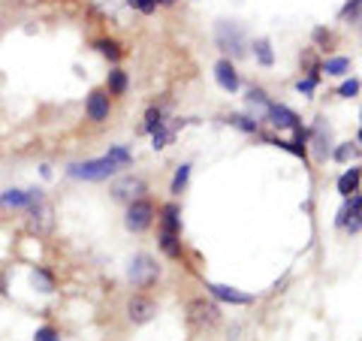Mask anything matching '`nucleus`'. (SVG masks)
<instances>
[{
    "instance_id": "obj_1",
    "label": "nucleus",
    "mask_w": 362,
    "mask_h": 341,
    "mask_svg": "<svg viewBox=\"0 0 362 341\" xmlns=\"http://www.w3.org/2000/svg\"><path fill=\"white\" fill-rule=\"evenodd\" d=\"M214 42H218L221 52L230 54V61L247 54L245 30H242V25H235V21H218V28H214Z\"/></svg>"
},
{
    "instance_id": "obj_2",
    "label": "nucleus",
    "mask_w": 362,
    "mask_h": 341,
    "mask_svg": "<svg viewBox=\"0 0 362 341\" xmlns=\"http://www.w3.org/2000/svg\"><path fill=\"white\" fill-rule=\"evenodd\" d=\"M154 218H157V209H154L151 200L139 197V200H130V202H127V214H124V224H127L130 233H145V230H151Z\"/></svg>"
},
{
    "instance_id": "obj_3",
    "label": "nucleus",
    "mask_w": 362,
    "mask_h": 341,
    "mask_svg": "<svg viewBox=\"0 0 362 341\" xmlns=\"http://www.w3.org/2000/svg\"><path fill=\"white\" fill-rule=\"evenodd\" d=\"M115 169H121L115 161H109V157H97V161L73 163L70 169H66V175L78 178V181H106L109 175H115Z\"/></svg>"
},
{
    "instance_id": "obj_4",
    "label": "nucleus",
    "mask_w": 362,
    "mask_h": 341,
    "mask_svg": "<svg viewBox=\"0 0 362 341\" xmlns=\"http://www.w3.org/2000/svg\"><path fill=\"white\" fill-rule=\"evenodd\" d=\"M127 275L133 281V287L148 290L151 284H157V278H160V266H157V260L151 254H136L130 269H127Z\"/></svg>"
},
{
    "instance_id": "obj_5",
    "label": "nucleus",
    "mask_w": 362,
    "mask_h": 341,
    "mask_svg": "<svg viewBox=\"0 0 362 341\" xmlns=\"http://www.w3.org/2000/svg\"><path fill=\"white\" fill-rule=\"evenodd\" d=\"M221 320V308L214 302H209V299H190L187 302V323L194 326V329H209V326H214Z\"/></svg>"
},
{
    "instance_id": "obj_6",
    "label": "nucleus",
    "mask_w": 362,
    "mask_h": 341,
    "mask_svg": "<svg viewBox=\"0 0 362 341\" xmlns=\"http://www.w3.org/2000/svg\"><path fill=\"white\" fill-rule=\"evenodd\" d=\"M154 314H157V302H154L151 296H145V293H136V296H130V302H127V317H130V323L145 326V323L154 320Z\"/></svg>"
},
{
    "instance_id": "obj_7",
    "label": "nucleus",
    "mask_w": 362,
    "mask_h": 341,
    "mask_svg": "<svg viewBox=\"0 0 362 341\" xmlns=\"http://www.w3.org/2000/svg\"><path fill=\"white\" fill-rule=\"evenodd\" d=\"M85 112H88V118L94 121V124H103L109 118V112H112V97L106 94V88H94L88 94V103H85Z\"/></svg>"
},
{
    "instance_id": "obj_8",
    "label": "nucleus",
    "mask_w": 362,
    "mask_h": 341,
    "mask_svg": "<svg viewBox=\"0 0 362 341\" xmlns=\"http://www.w3.org/2000/svg\"><path fill=\"white\" fill-rule=\"evenodd\" d=\"M145 190H148L145 178H139V175H124V178H118L115 185H112V197L121 200V202H130V200H139Z\"/></svg>"
},
{
    "instance_id": "obj_9",
    "label": "nucleus",
    "mask_w": 362,
    "mask_h": 341,
    "mask_svg": "<svg viewBox=\"0 0 362 341\" xmlns=\"http://www.w3.org/2000/svg\"><path fill=\"white\" fill-rule=\"evenodd\" d=\"M263 118L272 124V127H278V130H299V127H302L296 112L287 109V106H281V103H272V106L266 109Z\"/></svg>"
},
{
    "instance_id": "obj_10",
    "label": "nucleus",
    "mask_w": 362,
    "mask_h": 341,
    "mask_svg": "<svg viewBox=\"0 0 362 341\" xmlns=\"http://www.w3.org/2000/svg\"><path fill=\"white\" fill-rule=\"evenodd\" d=\"M214 82H218L223 91H230V94H235V91L242 88L239 70H235V64L230 58H221L218 64H214Z\"/></svg>"
},
{
    "instance_id": "obj_11",
    "label": "nucleus",
    "mask_w": 362,
    "mask_h": 341,
    "mask_svg": "<svg viewBox=\"0 0 362 341\" xmlns=\"http://www.w3.org/2000/svg\"><path fill=\"white\" fill-rule=\"evenodd\" d=\"M37 200H42V190H6L0 193V209H30Z\"/></svg>"
},
{
    "instance_id": "obj_12",
    "label": "nucleus",
    "mask_w": 362,
    "mask_h": 341,
    "mask_svg": "<svg viewBox=\"0 0 362 341\" xmlns=\"http://www.w3.org/2000/svg\"><path fill=\"white\" fill-rule=\"evenodd\" d=\"M206 290L211 293L214 299H221V302H230V305H251L254 296L251 293H242V290H235V287H226V284H206Z\"/></svg>"
},
{
    "instance_id": "obj_13",
    "label": "nucleus",
    "mask_w": 362,
    "mask_h": 341,
    "mask_svg": "<svg viewBox=\"0 0 362 341\" xmlns=\"http://www.w3.org/2000/svg\"><path fill=\"white\" fill-rule=\"evenodd\" d=\"M308 142L314 145V157H317V161H326V157L332 154V149H329V127H326L323 118H317L314 133L308 136Z\"/></svg>"
},
{
    "instance_id": "obj_14",
    "label": "nucleus",
    "mask_w": 362,
    "mask_h": 341,
    "mask_svg": "<svg viewBox=\"0 0 362 341\" xmlns=\"http://www.w3.org/2000/svg\"><path fill=\"white\" fill-rule=\"evenodd\" d=\"M160 233H175L181 236V209L175 202H166L160 209Z\"/></svg>"
},
{
    "instance_id": "obj_15",
    "label": "nucleus",
    "mask_w": 362,
    "mask_h": 341,
    "mask_svg": "<svg viewBox=\"0 0 362 341\" xmlns=\"http://www.w3.org/2000/svg\"><path fill=\"white\" fill-rule=\"evenodd\" d=\"M30 214H33V230H40V233H45V230H52V206L45 200H37L30 206Z\"/></svg>"
},
{
    "instance_id": "obj_16",
    "label": "nucleus",
    "mask_w": 362,
    "mask_h": 341,
    "mask_svg": "<svg viewBox=\"0 0 362 341\" xmlns=\"http://www.w3.org/2000/svg\"><path fill=\"white\" fill-rule=\"evenodd\" d=\"M106 94L109 97H124L127 94V73L118 70V67L106 76Z\"/></svg>"
},
{
    "instance_id": "obj_17",
    "label": "nucleus",
    "mask_w": 362,
    "mask_h": 341,
    "mask_svg": "<svg viewBox=\"0 0 362 341\" xmlns=\"http://www.w3.org/2000/svg\"><path fill=\"white\" fill-rule=\"evenodd\" d=\"M356 190H359V166H350L347 173L338 178V193L347 200V197H354Z\"/></svg>"
},
{
    "instance_id": "obj_18",
    "label": "nucleus",
    "mask_w": 362,
    "mask_h": 341,
    "mask_svg": "<svg viewBox=\"0 0 362 341\" xmlns=\"http://www.w3.org/2000/svg\"><path fill=\"white\" fill-rule=\"evenodd\" d=\"M94 49L103 54V58H109V61H121V58H124V49H121V42H118V40L103 37V40H97V42H94Z\"/></svg>"
},
{
    "instance_id": "obj_19",
    "label": "nucleus",
    "mask_w": 362,
    "mask_h": 341,
    "mask_svg": "<svg viewBox=\"0 0 362 341\" xmlns=\"http://www.w3.org/2000/svg\"><path fill=\"white\" fill-rule=\"evenodd\" d=\"M160 251L169 257V260H181V236L175 233H160Z\"/></svg>"
},
{
    "instance_id": "obj_20",
    "label": "nucleus",
    "mask_w": 362,
    "mask_h": 341,
    "mask_svg": "<svg viewBox=\"0 0 362 341\" xmlns=\"http://www.w3.org/2000/svg\"><path fill=\"white\" fill-rule=\"evenodd\" d=\"M251 49H254V58H257L259 64H263V67H272V64H275V54H272V42H269L266 37L254 40Z\"/></svg>"
},
{
    "instance_id": "obj_21",
    "label": "nucleus",
    "mask_w": 362,
    "mask_h": 341,
    "mask_svg": "<svg viewBox=\"0 0 362 341\" xmlns=\"http://www.w3.org/2000/svg\"><path fill=\"white\" fill-rule=\"evenodd\" d=\"M320 73H326V76H347L350 73V58H326L320 64Z\"/></svg>"
},
{
    "instance_id": "obj_22",
    "label": "nucleus",
    "mask_w": 362,
    "mask_h": 341,
    "mask_svg": "<svg viewBox=\"0 0 362 341\" xmlns=\"http://www.w3.org/2000/svg\"><path fill=\"white\" fill-rule=\"evenodd\" d=\"M30 284H33V287H37L40 293H54V278H52L45 269H33Z\"/></svg>"
},
{
    "instance_id": "obj_23",
    "label": "nucleus",
    "mask_w": 362,
    "mask_h": 341,
    "mask_svg": "<svg viewBox=\"0 0 362 341\" xmlns=\"http://www.w3.org/2000/svg\"><path fill=\"white\" fill-rule=\"evenodd\" d=\"M187 181H190V163H181L175 169V178H173V193H175V197H178V193H185Z\"/></svg>"
},
{
    "instance_id": "obj_24",
    "label": "nucleus",
    "mask_w": 362,
    "mask_h": 341,
    "mask_svg": "<svg viewBox=\"0 0 362 341\" xmlns=\"http://www.w3.org/2000/svg\"><path fill=\"white\" fill-rule=\"evenodd\" d=\"M247 103H251V106H257L259 112H263V115H266V109L272 106V100L266 97V91L263 88H251V91H247Z\"/></svg>"
},
{
    "instance_id": "obj_25",
    "label": "nucleus",
    "mask_w": 362,
    "mask_h": 341,
    "mask_svg": "<svg viewBox=\"0 0 362 341\" xmlns=\"http://www.w3.org/2000/svg\"><path fill=\"white\" fill-rule=\"evenodd\" d=\"M127 4H130L133 9H139V13H145V16H151L157 6H169L173 0H127Z\"/></svg>"
},
{
    "instance_id": "obj_26",
    "label": "nucleus",
    "mask_w": 362,
    "mask_h": 341,
    "mask_svg": "<svg viewBox=\"0 0 362 341\" xmlns=\"http://www.w3.org/2000/svg\"><path fill=\"white\" fill-rule=\"evenodd\" d=\"M226 121H230L233 127H239L242 133H259V124L254 118H247V115H230Z\"/></svg>"
},
{
    "instance_id": "obj_27",
    "label": "nucleus",
    "mask_w": 362,
    "mask_h": 341,
    "mask_svg": "<svg viewBox=\"0 0 362 341\" xmlns=\"http://www.w3.org/2000/svg\"><path fill=\"white\" fill-rule=\"evenodd\" d=\"M157 127H163V112L160 109H157V106H151L148 112H145V133H154Z\"/></svg>"
},
{
    "instance_id": "obj_28",
    "label": "nucleus",
    "mask_w": 362,
    "mask_h": 341,
    "mask_svg": "<svg viewBox=\"0 0 362 341\" xmlns=\"http://www.w3.org/2000/svg\"><path fill=\"white\" fill-rule=\"evenodd\" d=\"M106 157H109V161H115L118 166H130V163H133V154L124 149V145H112Z\"/></svg>"
},
{
    "instance_id": "obj_29",
    "label": "nucleus",
    "mask_w": 362,
    "mask_h": 341,
    "mask_svg": "<svg viewBox=\"0 0 362 341\" xmlns=\"http://www.w3.org/2000/svg\"><path fill=\"white\" fill-rule=\"evenodd\" d=\"M356 145H359V142H354V145H350V142H344V145H338V149H335V151H332L329 157H335V161H338V163H347V161H350V157H354V154L359 151V149H356Z\"/></svg>"
},
{
    "instance_id": "obj_30",
    "label": "nucleus",
    "mask_w": 362,
    "mask_h": 341,
    "mask_svg": "<svg viewBox=\"0 0 362 341\" xmlns=\"http://www.w3.org/2000/svg\"><path fill=\"white\" fill-rule=\"evenodd\" d=\"M33 341H61V333L54 326H40L37 333H33Z\"/></svg>"
},
{
    "instance_id": "obj_31",
    "label": "nucleus",
    "mask_w": 362,
    "mask_h": 341,
    "mask_svg": "<svg viewBox=\"0 0 362 341\" xmlns=\"http://www.w3.org/2000/svg\"><path fill=\"white\" fill-rule=\"evenodd\" d=\"M356 94H359V79H347V82L338 88V97H344V100L356 97Z\"/></svg>"
},
{
    "instance_id": "obj_32",
    "label": "nucleus",
    "mask_w": 362,
    "mask_h": 341,
    "mask_svg": "<svg viewBox=\"0 0 362 341\" xmlns=\"http://www.w3.org/2000/svg\"><path fill=\"white\" fill-rule=\"evenodd\" d=\"M341 18L359 21V0H347V4H344V9H341Z\"/></svg>"
},
{
    "instance_id": "obj_33",
    "label": "nucleus",
    "mask_w": 362,
    "mask_h": 341,
    "mask_svg": "<svg viewBox=\"0 0 362 341\" xmlns=\"http://www.w3.org/2000/svg\"><path fill=\"white\" fill-rule=\"evenodd\" d=\"M169 136H173V133H169L166 127H157V130L151 133V139H154V149H166V142H169Z\"/></svg>"
},
{
    "instance_id": "obj_34",
    "label": "nucleus",
    "mask_w": 362,
    "mask_h": 341,
    "mask_svg": "<svg viewBox=\"0 0 362 341\" xmlns=\"http://www.w3.org/2000/svg\"><path fill=\"white\" fill-rule=\"evenodd\" d=\"M314 88H317V79H299V82H296V91H299V94H314Z\"/></svg>"
},
{
    "instance_id": "obj_35",
    "label": "nucleus",
    "mask_w": 362,
    "mask_h": 341,
    "mask_svg": "<svg viewBox=\"0 0 362 341\" xmlns=\"http://www.w3.org/2000/svg\"><path fill=\"white\" fill-rule=\"evenodd\" d=\"M314 42H320V45L326 42V45H329L332 42V33L326 30V28H314Z\"/></svg>"
}]
</instances>
